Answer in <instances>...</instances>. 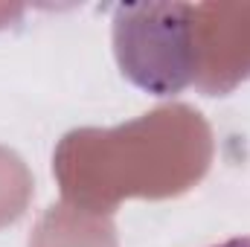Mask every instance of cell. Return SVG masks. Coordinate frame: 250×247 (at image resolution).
Masks as SVG:
<instances>
[{"label":"cell","mask_w":250,"mask_h":247,"mask_svg":"<svg viewBox=\"0 0 250 247\" xmlns=\"http://www.w3.org/2000/svg\"><path fill=\"white\" fill-rule=\"evenodd\" d=\"M215 247H250V236H236V239H227Z\"/></svg>","instance_id":"6da1fadb"}]
</instances>
